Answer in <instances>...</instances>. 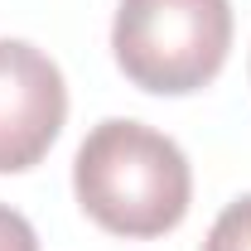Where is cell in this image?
I'll use <instances>...</instances> for the list:
<instances>
[{"mask_svg": "<svg viewBox=\"0 0 251 251\" xmlns=\"http://www.w3.org/2000/svg\"><path fill=\"white\" fill-rule=\"evenodd\" d=\"M73 188L97 227L116 237H164L188 213L193 174L164 130L116 116L92 126L77 145Z\"/></svg>", "mask_w": 251, "mask_h": 251, "instance_id": "1", "label": "cell"}, {"mask_svg": "<svg viewBox=\"0 0 251 251\" xmlns=\"http://www.w3.org/2000/svg\"><path fill=\"white\" fill-rule=\"evenodd\" d=\"M232 49L227 0H121L111 53L140 92L184 97L208 87Z\"/></svg>", "mask_w": 251, "mask_h": 251, "instance_id": "2", "label": "cell"}, {"mask_svg": "<svg viewBox=\"0 0 251 251\" xmlns=\"http://www.w3.org/2000/svg\"><path fill=\"white\" fill-rule=\"evenodd\" d=\"M68 116L58 63L25 39H0V174H20L49 155Z\"/></svg>", "mask_w": 251, "mask_h": 251, "instance_id": "3", "label": "cell"}, {"mask_svg": "<svg viewBox=\"0 0 251 251\" xmlns=\"http://www.w3.org/2000/svg\"><path fill=\"white\" fill-rule=\"evenodd\" d=\"M203 251H251V193H242L237 203H227L218 213Z\"/></svg>", "mask_w": 251, "mask_h": 251, "instance_id": "4", "label": "cell"}, {"mask_svg": "<svg viewBox=\"0 0 251 251\" xmlns=\"http://www.w3.org/2000/svg\"><path fill=\"white\" fill-rule=\"evenodd\" d=\"M0 251H39V237H34V227L15 208H5L0 203Z\"/></svg>", "mask_w": 251, "mask_h": 251, "instance_id": "5", "label": "cell"}]
</instances>
